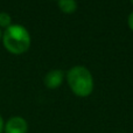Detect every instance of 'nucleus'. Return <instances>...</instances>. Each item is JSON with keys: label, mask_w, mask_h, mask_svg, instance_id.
Listing matches in <instances>:
<instances>
[{"label": "nucleus", "mask_w": 133, "mask_h": 133, "mask_svg": "<svg viewBox=\"0 0 133 133\" xmlns=\"http://www.w3.org/2000/svg\"><path fill=\"white\" fill-rule=\"evenodd\" d=\"M30 34L22 25L12 23L2 33V42L9 53L19 55L28 50L30 46Z\"/></svg>", "instance_id": "f257e3e1"}, {"label": "nucleus", "mask_w": 133, "mask_h": 133, "mask_svg": "<svg viewBox=\"0 0 133 133\" xmlns=\"http://www.w3.org/2000/svg\"><path fill=\"white\" fill-rule=\"evenodd\" d=\"M66 82L71 91L78 97H88L94 90V78L91 72L82 65L72 66L68 71Z\"/></svg>", "instance_id": "f03ea898"}, {"label": "nucleus", "mask_w": 133, "mask_h": 133, "mask_svg": "<svg viewBox=\"0 0 133 133\" xmlns=\"http://www.w3.org/2000/svg\"><path fill=\"white\" fill-rule=\"evenodd\" d=\"M28 131V124L25 118L20 116H14L9 118L4 125V132L5 133H27Z\"/></svg>", "instance_id": "7ed1b4c3"}, {"label": "nucleus", "mask_w": 133, "mask_h": 133, "mask_svg": "<svg viewBox=\"0 0 133 133\" xmlns=\"http://www.w3.org/2000/svg\"><path fill=\"white\" fill-rule=\"evenodd\" d=\"M63 79H64V72L61 69H53L47 72L43 82L44 85L49 89H56L62 84Z\"/></svg>", "instance_id": "20e7f679"}, {"label": "nucleus", "mask_w": 133, "mask_h": 133, "mask_svg": "<svg viewBox=\"0 0 133 133\" xmlns=\"http://www.w3.org/2000/svg\"><path fill=\"white\" fill-rule=\"evenodd\" d=\"M58 7L63 13L70 14L77 9V2L76 0H58Z\"/></svg>", "instance_id": "39448f33"}, {"label": "nucleus", "mask_w": 133, "mask_h": 133, "mask_svg": "<svg viewBox=\"0 0 133 133\" xmlns=\"http://www.w3.org/2000/svg\"><path fill=\"white\" fill-rule=\"evenodd\" d=\"M12 25V18L7 12H0V27L7 28Z\"/></svg>", "instance_id": "423d86ee"}, {"label": "nucleus", "mask_w": 133, "mask_h": 133, "mask_svg": "<svg viewBox=\"0 0 133 133\" xmlns=\"http://www.w3.org/2000/svg\"><path fill=\"white\" fill-rule=\"evenodd\" d=\"M127 23H129V27L133 30V12H131V14L129 15V19H127Z\"/></svg>", "instance_id": "0eeeda50"}, {"label": "nucleus", "mask_w": 133, "mask_h": 133, "mask_svg": "<svg viewBox=\"0 0 133 133\" xmlns=\"http://www.w3.org/2000/svg\"><path fill=\"white\" fill-rule=\"evenodd\" d=\"M4 120H2V117L0 116V133H2V131H4Z\"/></svg>", "instance_id": "6e6552de"}, {"label": "nucleus", "mask_w": 133, "mask_h": 133, "mask_svg": "<svg viewBox=\"0 0 133 133\" xmlns=\"http://www.w3.org/2000/svg\"><path fill=\"white\" fill-rule=\"evenodd\" d=\"M2 37V33H1V29H0V39Z\"/></svg>", "instance_id": "1a4fd4ad"}, {"label": "nucleus", "mask_w": 133, "mask_h": 133, "mask_svg": "<svg viewBox=\"0 0 133 133\" xmlns=\"http://www.w3.org/2000/svg\"><path fill=\"white\" fill-rule=\"evenodd\" d=\"M131 2H132V5H133V0H131Z\"/></svg>", "instance_id": "9d476101"}]
</instances>
